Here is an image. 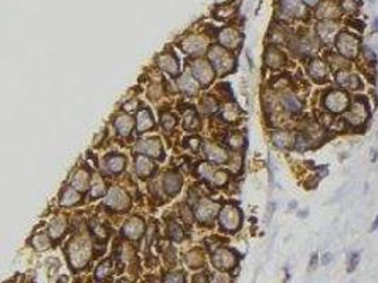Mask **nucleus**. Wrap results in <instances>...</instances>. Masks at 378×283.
I'll list each match as a JSON object with an SVG mask.
<instances>
[{
  "label": "nucleus",
  "instance_id": "f257e3e1",
  "mask_svg": "<svg viewBox=\"0 0 378 283\" xmlns=\"http://www.w3.org/2000/svg\"><path fill=\"white\" fill-rule=\"evenodd\" d=\"M342 118L346 122L347 130L364 132L371 119V105L368 98L365 95H353L351 104Z\"/></svg>",
  "mask_w": 378,
  "mask_h": 283
},
{
  "label": "nucleus",
  "instance_id": "f03ea898",
  "mask_svg": "<svg viewBox=\"0 0 378 283\" xmlns=\"http://www.w3.org/2000/svg\"><path fill=\"white\" fill-rule=\"evenodd\" d=\"M351 99H353V95H350L348 91L339 87H333L324 92L322 105L331 116H343L351 104Z\"/></svg>",
  "mask_w": 378,
  "mask_h": 283
},
{
  "label": "nucleus",
  "instance_id": "7ed1b4c3",
  "mask_svg": "<svg viewBox=\"0 0 378 283\" xmlns=\"http://www.w3.org/2000/svg\"><path fill=\"white\" fill-rule=\"evenodd\" d=\"M334 46H336V51L342 57L354 63V61H357V58L361 53L362 43L360 35H357L356 33L343 30L339 33V35L334 41Z\"/></svg>",
  "mask_w": 378,
  "mask_h": 283
},
{
  "label": "nucleus",
  "instance_id": "20e7f679",
  "mask_svg": "<svg viewBox=\"0 0 378 283\" xmlns=\"http://www.w3.org/2000/svg\"><path fill=\"white\" fill-rule=\"evenodd\" d=\"M334 84L339 88H343L351 94H359L364 91V79L359 71H354L353 67L334 72Z\"/></svg>",
  "mask_w": 378,
  "mask_h": 283
},
{
  "label": "nucleus",
  "instance_id": "39448f33",
  "mask_svg": "<svg viewBox=\"0 0 378 283\" xmlns=\"http://www.w3.org/2000/svg\"><path fill=\"white\" fill-rule=\"evenodd\" d=\"M331 68L327 64L326 60L322 58H313L310 60V63L307 65V74L312 77L313 81L322 84V82H327L330 78Z\"/></svg>",
  "mask_w": 378,
  "mask_h": 283
},
{
  "label": "nucleus",
  "instance_id": "423d86ee",
  "mask_svg": "<svg viewBox=\"0 0 378 283\" xmlns=\"http://www.w3.org/2000/svg\"><path fill=\"white\" fill-rule=\"evenodd\" d=\"M317 33L319 37L323 43H334L337 35H339V23L334 20H329V21H323L317 26Z\"/></svg>",
  "mask_w": 378,
  "mask_h": 283
},
{
  "label": "nucleus",
  "instance_id": "0eeeda50",
  "mask_svg": "<svg viewBox=\"0 0 378 283\" xmlns=\"http://www.w3.org/2000/svg\"><path fill=\"white\" fill-rule=\"evenodd\" d=\"M281 102H282V106L285 108V110L292 113V115H298L303 109L302 99L296 94H293V92H286V94L282 95Z\"/></svg>",
  "mask_w": 378,
  "mask_h": 283
},
{
  "label": "nucleus",
  "instance_id": "6e6552de",
  "mask_svg": "<svg viewBox=\"0 0 378 283\" xmlns=\"http://www.w3.org/2000/svg\"><path fill=\"white\" fill-rule=\"evenodd\" d=\"M273 143L278 146V147H288L289 144H293V139L290 138V135L288 132H276L273 135Z\"/></svg>",
  "mask_w": 378,
  "mask_h": 283
},
{
  "label": "nucleus",
  "instance_id": "1a4fd4ad",
  "mask_svg": "<svg viewBox=\"0 0 378 283\" xmlns=\"http://www.w3.org/2000/svg\"><path fill=\"white\" fill-rule=\"evenodd\" d=\"M360 261H361V252H350V253H348V258H347V272H348V273H353V272L357 269V266L360 265Z\"/></svg>",
  "mask_w": 378,
  "mask_h": 283
},
{
  "label": "nucleus",
  "instance_id": "9d476101",
  "mask_svg": "<svg viewBox=\"0 0 378 283\" xmlns=\"http://www.w3.org/2000/svg\"><path fill=\"white\" fill-rule=\"evenodd\" d=\"M285 63V57L282 53H279L278 50H273L268 57V64L273 68H279Z\"/></svg>",
  "mask_w": 378,
  "mask_h": 283
},
{
  "label": "nucleus",
  "instance_id": "9b49d317",
  "mask_svg": "<svg viewBox=\"0 0 378 283\" xmlns=\"http://www.w3.org/2000/svg\"><path fill=\"white\" fill-rule=\"evenodd\" d=\"M340 7H342V12L346 13V15H354L359 9L356 0H342Z\"/></svg>",
  "mask_w": 378,
  "mask_h": 283
},
{
  "label": "nucleus",
  "instance_id": "f8f14e48",
  "mask_svg": "<svg viewBox=\"0 0 378 283\" xmlns=\"http://www.w3.org/2000/svg\"><path fill=\"white\" fill-rule=\"evenodd\" d=\"M348 26H350L351 29H356L359 33H361L362 30L365 29L364 21H362V20H359L357 17H351V18L348 20Z\"/></svg>",
  "mask_w": 378,
  "mask_h": 283
},
{
  "label": "nucleus",
  "instance_id": "ddd939ff",
  "mask_svg": "<svg viewBox=\"0 0 378 283\" xmlns=\"http://www.w3.org/2000/svg\"><path fill=\"white\" fill-rule=\"evenodd\" d=\"M331 259H333V256H331L330 252H326L324 255H323V259H322V264L323 265H329L331 262Z\"/></svg>",
  "mask_w": 378,
  "mask_h": 283
},
{
  "label": "nucleus",
  "instance_id": "4468645a",
  "mask_svg": "<svg viewBox=\"0 0 378 283\" xmlns=\"http://www.w3.org/2000/svg\"><path fill=\"white\" fill-rule=\"evenodd\" d=\"M378 230V214L376 215V218L374 221L371 222V227H370V232H376Z\"/></svg>",
  "mask_w": 378,
  "mask_h": 283
},
{
  "label": "nucleus",
  "instance_id": "2eb2a0df",
  "mask_svg": "<svg viewBox=\"0 0 378 283\" xmlns=\"http://www.w3.org/2000/svg\"><path fill=\"white\" fill-rule=\"evenodd\" d=\"M317 261H319V256H317V253H313V256H312V259H310V269H315L316 265H317Z\"/></svg>",
  "mask_w": 378,
  "mask_h": 283
},
{
  "label": "nucleus",
  "instance_id": "dca6fc26",
  "mask_svg": "<svg viewBox=\"0 0 378 283\" xmlns=\"http://www.w3.org/2000/svg\"><path fill=\"white\" fill-rule=\"evenodd\" d=\"M377 159H378V152L376 150V149H373V150H371V163H376V161H377Z\"/></svg>",
  "mask_w": 378,
  "mask_h": 283
},
{
  "label": "nucleus",
  "instance_id": "f3484780",
  "mask_svg": "<svg viewBox=\"0 0 378 283\" xmlns=\"http://www.w3.org/2000/svg\"><path fill=\"white\" fill-rule=\"evenodd\" d=\"M374 32L378 33V16L376 17V20H374Z\"/></svg>",
  "mask_w": 378,
  "mask_h": 283
},
{
  "label": "nucleus",
  "instance_id": "a211bd4d",
  "mask_svg": "<svg viewBox=\"0 0 378 283\" xmlns=\"http://www.w3.org/2000/svg\"><path fill=\"white\" fill-rule=\"evenodd\" d=\"M370 1H371V3H376V1H377V0H370Z\"/></svg>",
  "mask_w": 378,
  "mask_h": 283
}]
</instances>
